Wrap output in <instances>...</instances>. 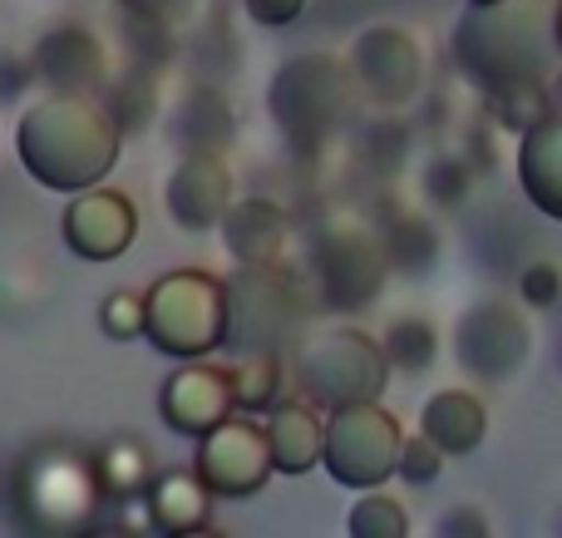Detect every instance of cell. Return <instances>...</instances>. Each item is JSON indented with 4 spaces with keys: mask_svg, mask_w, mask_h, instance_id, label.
<instances>
[{
    "mask_svg": "<svg viewBox=\"0 0 562 538\" xmlns=\"http://www.w3.org/2000/svg\"><path fill=\"white\" fill-rule=\"evenodd\" d=\"M20 168L49 193L104 183L124 154V128L94 94H40L15 124Z\"/></svg>",
    "mask_w": 562,
    "mask_h": 538,
    "instance_id": "1",
    "label": "cell"
},
{
    "mask_svg": "<svg viewBox=\"0 0 562 538\" xmlns=\"http://www.w3.org/2000/svg\"><path fill=\"white\" fill-rule=\"evenodd\" d=\"M454 65L488 99L518 85H548L562 65L553 35V0H469L454 20Z\"/></svg>",
    "mask_w": 562,
    "mask_h": 538,
    "instance_id": "2",
    "label": "cell"
},
{
    "mask_svg": "<svg viewBox=\"0 0 562 538\" xmlns=\"http://www.w3.org/2000/svg\"><path fill=\"white\" fill-rule=\"evenodd\" d=\"M356 94L360 89L346 55L306 49V55L281 59V69L267 85V109H272V124L281 128V138L296 154H311V148H326L346 128Z\"/></svg>",
    "mask_w": 562,
    "mask_h": 538,
    "instance_id": "3",
    "label": "cell"
},
{
    "mask_svg": "<svg viewBox=\"0 0 562 538\" xmlns=\"http://www.w3.org/2000/svg\"><path fill=\"white\" fill-rule=\"evenodd\" d=\"M99 500H104V490L94 474V455H79L69 445H35L10 480V509L25 534L89 529Z\"/></svg>",
    "mask_w": 562,
    "mask_h": 538,
    "instance_id": "4",
    "label": "cell"
},
{
    "mask_svg": "<svg viewBox=\"0 0 562 538\" xmlns=\"http://www.w3.org/2000/svg\"><path fill=\"white\" fill-rule=\"evenodd\" d=\"M227 326H233L227 282L213 272L183 267V272L158 277L144 292V341L173 361H203L223 351Z\"/></svg>",
    "mask_w": 562,
    "mask_h": 538,
    "instance_id": "5",
    "label": "cell"
},
{
    "mask_svg": "<svg viewBox=\"0 0 562 538\" xmlns=\"http://www.w3.org/2000/svg\"><path fill=\"white\" fill-rule=\"evenodd\" d=\"M390 381L385 346L370 332L356 326H330V332L311 336L296 356V391L321 411H340V405L380 401Z\"/></svg>",
    "mask_w": 562,
    "mask_h": 538,
    "instance_id": "6",
    "label": "cell"
},
{
    "mask_svg": "<svg viewBox=\"0 0 562 538\" xmlns=\"http://www.w3.org/2000/svg\"><path fill=\"white\" fill-rule=\"evenodd\" d=\"M400 450H405V430L380 401L340 405L326 415V450H321V470L340 484V490H380L400 474Z\"/></svg>",
    "mask_w": 562,
    "mask_h": 538,
    "instance_id": "7",
    "label": "cell"
},
{
    "mask_svg": "<svg viewBox=\"0 0 562 538\" xmlns=\"http://www.w3.org/2000/svg\"><path fill=\"white\" fill-rule=\"evenodd\" d=\"M311 277L330 312H360L390 277V253L366 223H326L311 237Z\"/></svg>",
    "mask_w": 562,
    "mask_h": 538,
    "instance_id": "8",
    "label": "cell"
},
{
    "mask_svg": "<svg viewBox=\"0 0 562 538\" xmlns=\"http://www.w3.org/2000/svg\"><path fill=\"white\" fill-rule=\"evenodd\" d=\"M454 361L464 376L484 385H504L533 361V326H528L524 306L488 296L459 312L454 322Z\"/></svg>",
    "mask_w": 562,
    "mask_h": 538,
    "instance_id": "9",
    "label": "cell"
},
{
    "mask_svg": "<svg viewBox=\"0 0 562 538\" xmlns=\"http://www.w3.org/2000/svg\"><path fill=\"white\" fill-rule=\"evenodd\" d=\"M198 474L213 490V500H252L267 480H272V445H267V425L252 415H227L213 435L198 440Z\"/></svg>",
    "mask_w": 562,
    "mask_h": 538,
    "instance_id": "10",
    "label": "cell"
},
{
    "mask_svg": "<svg viewBox=\"0 0 562 538\" xmlns=\"http://www.w3.org/2000/svg\"><path fill=\"white\" fill-rule=\"evenodd\" d=\"M356 89L375 109H405L425 85V45L405 25H370L350 45Z\"/></svg>",
    "mask_w": 562,
    "mask_h": 538,
    "instance_id": "11",
    "label": "cell"
},
{
    "mask_svg": "<svg viewBox=\"0 0 562 538\" xmlns=\"http://www.w3.org/2000/svg\"><path fill=\"white\" fill-rule=\"evenodd\" d=\"M227 306H233L227 341L243 351H277L296 322V292L286 277H277V267H243V277L227 282Z\"/></svg>",
    "mask_w": 562,
    "mask_h": 538,
    "instance_id": "12",
    "label": "cell"
},
{
    "mask_svg": "<svg viewBox=\"0 0 562 538\" xmlns=\"http://www.w3.org/2000/svg\"><path fill=\"white\" fill-rule=\"evenodd\" d=\"M233 411H237L233 371L207 366V356L203 361H183L164 381V391H158V421H164L173 435H183V440L213 435Z\"/></svg>",
    "mask_w": 562,
    "mask_h": 538,
    "instance_id": "13",
    "label": "cell"
},
{
    "mask_svg": "<svg viewBox=\"0 0 562 538\" xmlns=\"http://www.w3.org/2000/svg\"><path fill=\"white\" fill-rule=\"evenodd\" d=\"M59 233L65 247L85 262H114L128 253V243L138 237V208L128 203L114 188H85V193H69V208L59 217Z\"/></svg>",
    "mask_w": 562,
    "mask_h": 538,
    "instance_id": "14",
    "label": "cell"
},
{
    "mask_svg": "<svg viewBox=\"0 0 562 538\" xmlns=\"http://www.w3.org/2000/svg\"><path fill=\"white\" fill-rule=\"evenodd\" d=\"M30 65H35V79L45 85V94H99L109 79L104 45L85 25L45 30L30 49Z\"/></svg>",
    "mask_w": 562,
    "mask_h": 538,
    "instance_id": "15",
    "label": "cell"
},
{
    "mask_svg": "<svg viewBox=\"0 0 562 538\" xmlns=\"http://www.w3.org/2000/svg\"><path fill=\"white\" fill-rule=\"evenodd\" d=\"M168 217L183 233H207L223 223V213L233 208V173L217 154H183L168 173Z\"/></svg>",
    "mask_w": 562,
    "mask_h": 538,
    "instance_id": "16",
    "label": "cell"
},
{
    "mask_svg": "<svg viewBox=\"0 0 562 538\" xmlns=\"http://www.w3.org/2000/svg\"><path fill=\"white\" fill-rule=\"evenodd\" d=\"M267 445H272V470L286 474V480H301L321 464V450H326V411L311 405L306 395L301 401H277L267 411Z\"/></svg>",
    "mask_w": 562,
    "mask_h": 538,
    "instance_id": "17",
    "label": "cell"
},
{
    "mask_svg": "<svg viewBox=\"0 0 562 538\" xmlns=\"http://www.w3.org/2000/svg\"><path fill=\"white\" fill-rule=\"evenodd\" d=\"M217 227H223V247L237 267H277L291 237L286 213L272 198H233Z\"/></svg>",
    "mask_w": 562,
    "mask_h": 538,
    "instance_id": "18",
    "label": "cell"
},
{
    "mask_svg": "<svg viewBox=\"0 0 562 538\" xmlns=\"http://www.w3.org/2000/svg\"><path fill=\"white\" fill-rule=\"evenodd\" d=\"M518 188L538 213L562 223V114H543L518 134Z\"/></svg>",
    "mask_w": 562,
    "mask_h": 538,
    "instance_id": "19",
    "label": "cell"
},
{
    "mask_svg": "<svg viewBox=\"0 0 562 538\" xmlns=\"http://www.w3.org/2000/svg\"><path fill=\"white\" fill-rule=\"evenodd\" d=\"M144 509H148V529L168 538L203 534L207 514H213V490L203 484L198 470H168V474H154V484L144 494Z\"/></svg>",
    "mask_w": 562,
    "mask_h": 538,
    "instance_id": "20",
    "label": "cell"
},
{
    "mask_svg": "<svg viewBox=\"0 0 562 538\" xmlns=\"http://www.w3.org/2000/svg\"><path fill=\"white\" fill-rule=\"evenodd\" d=\"M419 435H429L449 460H464V455H474L484 445L488 411L469 391H435L425 401V411H419Z\"/></svg>",
    "mask_w": 562,
    "mask_h": 538,
    "instance_id": "21",
    "label": "cell"
},
{
    "mask_svg": "<svg viewBox=\"0 0 562 538\" xmlns=\"http://www.w3.org/2000/svg\"><path fill=\"white\" fill-rule=\"evenodd\" d=\"M94 474H99L104 500L134 504V500H144L148 484H154V460H148V450L134 435H114V440H104L94 450Z\"/></svg>",
    "mask_w": 562,
    "mask_h": 538,
    "instance_id": "22",
    "label": "cell"
},
{
    "mask_svg": "<svg viewBox=\"0 0 562 538\" xmlns=\"http://www.w3.org/2000/svg\"><path fill=\"white\" fill-rule=\"evenodd\" d=\"M173 138L183 144V154H223L233 138V109L217 89H193L183 99V109L173 114Z\"/></svg>",
    "mask_w": 562,
    "mask_h": 538,
    "instance_id": "23",
    "label": "cell"
},
{
    "mask_svg": "<svg viewBox=\"0 0 562 538\" xmlns=\"http://www.w3.org/2000/svg\"><path fill=\"white\" fill-rule=\"evenodd\" d=\"M380 346H385L390 371H405V376H425L439 361V332L425 316H395L385 326V336H380Z\"/></svg>",
    "mask_w": 562,
    "mask_h": 538,
    "instance_id": "24",
    "label": "cell"
},
{
    "mask_svg": "<svg viewBox=\"0 0 562 538\" xmlns=\"http://www.w3.org/2000/svg\"><path fill=\"white\" fill-rule=\"evenodd\" d=\"M286 391V371H281V356L277 351H247L243 361L233 366V395H237V411L247 415H262L272 411Z\"/></svg>",
    "mask_w": 562,
    "mask_h": 538,
    "instance_id": "25",
    "label": "cell"
},
{
    "mask_svg": "<svg viewBox=\"0 0 562 538\" xmlns=\"http://www.w3.org/2000/svg\"><path fill=\"white\" fill-rule=\"evenodd\" d=\"M346 534L350 538H405L409 514L395 494H385V484L380 490H360V500L346 514Z\"/></svg>",
    "mask_w": 562,
    "mask_h": 538,
    "instance_id": "26",
    "label": "cell"
},
{
    "mask_svg": "<svg viewBox=\"0 0 562 538\" xmlns=\"http://www.w3.org/2000/svg\"><path fill=\"white\" fill-rule=\"evenodd\" d=\"M158 104V75L148 65H134L114 79L109 89V114L119 119V128H138L148 124V109Z\"/></svg>",
    "mask_w": 562,
    "mask_h": 538,
    "instance_id": "27",
    "label": "cell"
},
{
    "mask_svg": "<svg viewBox=\"0 0 562 538\" xmlns=\"http://www.w3.org/2000/svg\"><path fill=\"white\" fill-rule=\"evenodd\" d=\"M99 326L114 341H138L144 336V292H109L99 302Z\"/></svg>",
    "mask_w": 562,
    "mask_h": 538,
    "instance_id": "28",
    "label": "cell"
},
{
    "mask_svg": "<svg viewBox=\"0 0 562 538\" xmlns=\"http://www.w3.org/2000/svg\"><path fill=\"white\" fill-rule=\"evenodd\" d=\"M449 455L439 450L429 435H409L405 450H400V480L405 484H435L439 474H445Z\"/></svg>",
    "mask_w": 562,
    "mask_h": 538,
    "instance_id": "29",
    "label": "cell"
},
{
    "mask_svg": "<svg viewBox=\"0 0 562 538\" xmlns=\"http://www.w3.org/2000/svg\"><path fill=\"white\" fill-rule=\"evenodd\" d=\"M494 104H498V119H504L508 128H518V134H524L528 124H538V119L548 114L543 85H518V89H504V94H494Z\"/></svg>",
    "mask_w": 562,
    "mask_h": 538,
    "instance_id": "30",
    "label": "cell"
},
{
    "mask_svg": "<svg viewBox=\"0 0 562 538\" xmlns=\"http://www.w3.org/2000/svg\"><path fill=\"white\" fill-rule=\"evenodd\" d=\"M518 292H524V302L528 306H538V312H548V306H558V296H562V267L558 262H533L524 272V282H518Z\"/></svg>",
    "mask_w": 562,
    "mask_h": 538,
    "instance_id": "31",
    "label": "cell"
},
{
    "mask_svg": "<svg viewBox=\"0 0 562 538\" xmlns=\"http://www.w3.org/2000/svg\"><path fill=\"white\" fill-rule=\"evenodd\" d=\"M243 5H247V15H252L257 25L281 30V25H291V20H301L306 0H243Z\"/></svg>",
    "mask_w": 562,
    "mask_h": 538,
    "instance_id": "32",
    "label": "cell"
},
{
    "mask_svg": "<svg viewBox=\"0 0 562 538\" xmlns=\"http://www.w3.org/2000/svg\"><path fill=\"white\" fill-rule=\"evenodd\" d=\"M124 5H128V15H138V20H158V25H173V20L188 10V0H124Z\"/></svg>",
    "mask_w": 562,
    "mask_h": 538,
    "instance_id": "33",
    "label": "cell"
},
{
    "mask_svg": "<svg viewBox=\"0 0 562 538\" xmlns=\"http://www.w3.org/2000/svg\"><path fill=\"white\" fill-rule=\"evenodd\" d=\"M439 534H488V519H484V514H474L469 504H459L454 514H445V519H439Z\"/></svg>",
    "mask_w": 562,
    "mask_h": 538,
    "instance_id": "34",
    "label": "cell"
},
{
    "mask_svg": "<svg viewBox=\"0 0 562 538\" xmlns=\"http://www.w3.org/2000/svg\"><path fill=\"white\" fill-rule=\"evenodd\" d=\"M553 35H558V55H562V0H553Z\"/></svg>",
    "mask_w": 562,
    "mask_h": 538,
    "instance_id": "35",
    "label": "cell"
},
{
    "mask_svg": "<svg viewBox=\"0 0 562 538\" xmlns=\"http://www.w3.org/2000/svg\"><path fill=\"white\" fill-rule=\"evenodd\" d=\"M479 5H484V0H479Z\"/></svg>",
    "mask_w": 562,
    "mask_h": 538,
    "instance_id": "36",
    "label": "cell"
},
{
    "mask_svg": "<svg viewBox=\"0 0 562 538\" xmlns=\"http://www.w3.org/2000/svg\"><path fill=\"white\" fill-rule=\"evenodd\" d=\"M558 366H562V361H558Z\"/></svg>",
    "mask_w": 562,
    "mask_h": 538,
    "instance_id": "37",
    "label": "cell"
}]
</instances>
